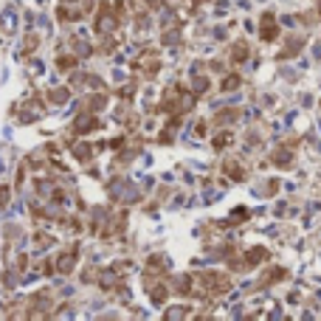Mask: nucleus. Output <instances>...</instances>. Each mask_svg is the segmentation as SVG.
<instances>
[{
	"label": "nucleus",
	"instance_id": "obj_14",
	"mask_svg": "<svg viewBox=\"0 0 321 321\" xmlns=\"http://www.w3.org/2000/svg\"><path fill=\"white\" fill-rule=\"evenodd\" d=\"M290 158H293V155H290V149H279V152H274V163H276V166H287Z\"/></svg>",
	"mask_w": 321,
	"mask_h": 321
},
{
	"label": "nucleus",
	"instance_id": "obj_20",
	"mask_svg": "<svg viewBox=\"0 0 321 321\" xmlns=\"http://www.w3.org/2000/svg\"><path fill=\"white\" fill-rule=\"evenodd\" d=\"M231 144V133L226 130V133H220L217 138H214V149H223V147H229Z\"/></svg>",
	"mask_w": 321,
	"mask_h": 321
},
{
	"label": "nucleus",
	"instance_id": "obj_27",
	"mask_svg": "<svg viewBox=\"0 0 321 321\" xmlns=\"http://www.w3.org/2000/svg\"><path fill=\"white\" fill-rule=\"evenodd\" d=\"M34 48H37V37H31V40L25 43V51H34Z\"/></svg>",
	"mask_w": 321,
	"mask_h": 321
},
{
	"label": "nucleus",
	"instance_id": "obj_9",
	"mask_svg": "<svg viewBox=\"0 0 321 321\" xmlns=\"http://www.w3.org/2000/svg\"><path fill=\"white\" fill-rule=\"evenodd\" d=\"M262 259H268V248H251L245 253V265H259Z\"/></svg>",
	"mask_w": 321,
	"mask_h": 321
},
{
	"label": "nucleus",
	"instance_id": "obj_28",
	"mask_svg": "<svg viewBox=\"0 0 321 321\" xmlns=\"http://www.w3.org/2000/svg\"><path fill=\"white\" fill-rule=\"evenodd\" d=\"M319 17H321V0H319Z\"/></svg>",
	"mask_w": 321,
	"mask_h": 321
},
{
	"label": "nucleus",
	"instance_id": "obj_1",
	"mask_svg": "<svg viewBox=\"0 0 321 321\" xmlns=\"http://www.w3.org/2000/svg\"><path fill=\"white\" fill-rule=\"evenodd\" d=\"M200 282H203V290L211 293V296H220V293H229L231 290V279L226 274L208 271V274H200Z\"/></svg>",
	"mask_w": 321,
	"mask_h": 321
},
{
	"label": "nucleus",
	"instance_id": "obj_18",
	"mask_svg": "<svg viewBox=\"0 0 321 321\" xmlns=\"http://www.w3.org/2000/svg\"><path fill=\"white\" fill-rule=\"evenodd\" d=\"M237 88H240V76H234V73H231V76H226V79H223V91L229 93V91H237Z\"/></svg>",
	"mask_w": 321,
	"mask_h": 321
},
{
	"label": "nucleus",
	"instance_id": "obj_10",
	"mask_svg": "<svg viewBox=\"0 0 321 321\" xmlns=\"http://www.w3.org/2000/svg\"><path fill=\"white\" fill-rule=\"evenodd\" d=\"M163 271H166V262H163V256H149L147 274H149V276H155V274H163Z\"/></svg>",
	"mask_w": 321,
	"mask_h": 321
},
{
	"label": "nucleus",
	"instance_id": "obj_7",
	"mask_svg": "<svg viewBox=\"0 0 321 321\" xmlns=\"http://www.w3.org/2000/svg\"><path fill=\"white\" fill-rule=\"evenodd\" d=\"M73 265H76V253H62V256L57 259V271L59 274H70Z\"/></svg>",
	"mask_w": 321,
	"mask_h": 321
},
{
	"label": "nucleus",
	"instance_id": "obj_11",
	"mask_svg": "<svg viewBox=\"0 0 321 321\" xmlns=\"http://www.w3.org/2000/svg\"><path fill=\"white\" fill-rule=\"evenodd\" d=\"M91 155H93V147H91V144H76V147H73V158L91 160Z\"/></svg>",
	"mask_w": 321,
	"mask_h": 321
},
{
	"label": "nucleus",
	"instance_id": "obj_19",
	"mask_svg": "<svg viewBox=\"0 0 321 321\" xmlns=\"http://www.w3.org/2000/svg\"><path fill=\"white\" fill-rule=\"evenodd\" d=\"M237 115H240V110H237V107H231V110H220V113H217V121H234Z\"/></svg>",
	"mask_w": 321,
	"mask_h": 321
},
{
	"label": "nucleus",
	"instance_id": "obj_15",
	"mask_svg": "<svg viewBox=\"0 0 321 321\" xmlns=\"http://www.w3.org/2000/svg\"><path fill=\"white\" fill-rule=\"evenodd\" d=\"M141 65H144V70H147L149 76H152V73H155V70L160 68V59H155V57H149V54H147V57H144V62H141Z\"/></svg>",
	"mask_w": 321,
	"mask_h": 321
},
{
	"label": "nucleus",
	"instance_id": "obj_26",
	"mask_svg": "<svg viewBox=\"0 0 321 321\" xmlns=\"http://www.w3.org/2000/svg\"><path fill=\"white\" fill-rule=\"evenodd\" d=\"M9 197H12V192L6 186H0V206H9Z\"/></svg>",
	"mask_w": 321,
	"mask_h": 321
},
{
	"label": "nucleus",
	"instance_id": "obj_25",
	"mask_svg": "<svg viewBox=\"0 0 321 321\" xmlns=\"http://www.w3.org/2000/svg\"><path fill=\"white\" fill-rule=\"evenodd\" d=\"M48 99H51V102H65V99H68V91H65V88H59V91H54Z\"/></svg>",
	"mask_w": 321,
	"mask_h": 321
},
{
	"label": "nucleus",
	"instance_id": "obj_12",
	"mask_svg": "<svg viewBox=\"0 0 321 321\" xmlns=\"http://www.w3.org/2000/svg\"><path fill=\"white\" fill-rule=\"evenodd\" d=\"M301 46H304V40H301V37H298V40H293V37H290V40H287V51L282 54V59H287L290 54H298V51H301Z\"/></svg>",
	"mask_w": 321,
	"mask_h": 321
},
{
	"label": "nucleus",
	"instance_id": "obj_17",
	"mask_svg": "<svg viewBox=\"0 0 321 321\" xmlns=\"http://www.w3.org/2000/svg\"><path fill=\"white\" fill-rule=\"evenodd\" d=\"M166 321H181L186 319V307H172V310H166V316H163Z\"/></svg>",
	"mask_w": 321,
	"mask_h": 321
},
{
	"label": "nucleus",
	"instance_id": "obj_13",
	"mask_svg": "<svg viewBox=\"0 0 321 321\" xmlns=\"http://www.w3.org/2000/svg\"><path fill=\"white\" fill-rule=\"evenodd\" d=\"M104 104H107V96H104V93H99V96H91V99H88V110H102Z\"/></svg>",
	"mask_w": 321,
	"mask_h": 321
},
{
	"label": "nucleus",
	"instance_id": "obj_5",
	"mask_svg": "<svg viewBox=\"0 0 321 321\" xmlns=\"http://www.w3.org/2000/svg\"><path fill=\"white\" fill-rule=\"evenodd\" d=\"M43 113H46V107H43L40 102H28L23 107L20 118H23V121H37V118H43Z\"/></svg>",
	"mask_w": 321,
	"mask_h": 321
},
{
	"label": "nucleus",
	"instance_id": "obj_3",
	"mask_svg": "<svg viewBox=\"0 0 321 321\" xmlns=\"http://www.w3.org/2000/svg\"><path fill=\"white\" fill-rule=\"evenodd\" d=\"M93 130H99V118H96L91 110H88V113H79L73 118V133L85 136V133H93Z\"/></svg>",
	"mask_w": 321,
	"mask_h": 321
},
{
	"label": "nucleus",
	"instance_id": "obj_8",
	"mask_svg": "<svg viewBox=\"0 0 321 321\" xmlns=\"http://www.w3.org/2000/svg\"><path fill=\"white\" fill-rule=\"evenodd\" d=\"M118 282H121V279H118V274H115V268H113V271H104V274L99 276V285H102L104 290H113Z\"/></svg>",
	"mask_w": 321,
	"mask_h": 321
},
{
	"label": "nucleus",
	"instance_id": "obj_6",
	"mask_svg": "<svg viewBox=\"0 0 321 321\" xmlns=\"http://www.w3.org/2000/svg\"><path fill=\"white\" fill-rule=\"evenodd\" d=\"M172 290H175V293H183V296H189V293H192V276H186V274L172 276Z\"/></svg>",
	"mask_w": 321,
	"mask_h": 321
},
{
	"label": "nucleus",
	"instance_id": "obj_21",
	"mask_svg": "<svg viewBox=\"0 0 321 321\" xmlns=\"http://www.w3.org/2000/svg\"><path fill=\"white\" fill-rule=\"evenodd\" d=\"M169 296V287H155V290H152V301H155V304H160V301H163V298Z\"/></svg>",
	"mask_w": 321,
	"mask_h": 321
},
{
	"label": "nucleus",
	"instance_id": "obj_23",
	"mask_svg": "<svg viewBox=\"0 0 321 321\" xmlns=\"http://www.w3.org/2000/svg\"><path fill=\"white\" fill-rule=\"evenodd\" d=\"M192 91H195V96H197V93H203V91H208V79L197 76V79H195V85H192Z\"/></svg>",
	"mask_w": 321,
	"mask_h": 321
},
{
	"label": "nucleus",
	"instance_id": "obj_24",
	"mask_svg": "<svg viewBox=\"0 0 321 321\" xmlns=\"http://www.w3.org/2000/svg\"><path fill=\"white\" fill-rule=\"evenodd\" d=\"M76 68V57H59V70Z\"/></svg>",
	"mask_w": 321,
	"mask_h": 321
},
{
	"label": "nucleus",
	"instance_id": "obj_22",
	"mask_svg": "<svg viewBox=\"0 0 321 321\" xmlns=\"http://www.w3.org/2000/svg\"><path fill=\"white\" fill-rule=\"evenodd\" d=\"M245 57H248V46H245V43H237V46H234V59L242 62Z\"/></svg>",
	"mask_w": 321,
	"mask_h": 321
},
{
	"label": "nucleus",
	"instance_id": "obj_4",
	"mask_svg": "<svg viewBox=\"0 0 321 321\" xmlns=\"http://www.w3.org/2000/svg\"><path fill=\"white\" fill-rule=\"evenodd\" d=\"M259 34H262V40H276V34H279V25H276V17L274 12H265L262 14V23H259Z\"/></svg>",
	"mask_w": 321,
	"mask_h": 321
},
{
	"label": "nucleus",
	"instance_id": "obj_16",
	"mask_svg": "<svg viewBox=\"0 0 321 321\" xmlns=\"http://www.w3.org/2000/svg\"><path fill=\"white\" fill-rule=\"evenodd\" d=\"M226 175H231L234 181H242V166L237 160H231V163H226Z\"/></svg>",
	"mask_w": 321,
	"mask_h": 321
},
{
	"label": "nucleus",
	"instance_id": "obj_2",
	"mask_svg": "<svg viewBox=\"0 0 321 321\" xmlns=\"http://www.w3.org/2000/svg\"><path fill=\"white\" fill-rule=\"evenodd\" d=\"M93 28H96L99 34H113L115 28H118V14H113V6L104 3L102 9H99L96 20H93Z\"/></svg>",
	"mask_w": 321,
	"mask_h": 321
}]
</instances>
